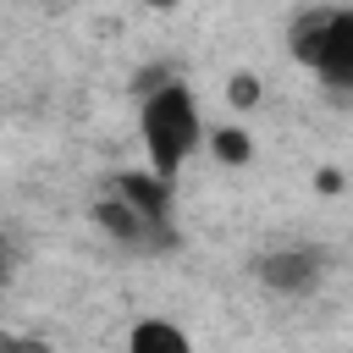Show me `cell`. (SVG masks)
Wrapping results in <instances>:
<instances>
[{
  "label": "cell",
  "instance_id": "obj_10",
  "mask_svg": "<svg viewBox=\"0 0 353 353\" xmlns=\"http://www.w3.org/2000/svg\"><path fill=\"white\" fill-rule=\"evenodd\" d=\"M0 353H50V342H39V336H17V331H0Z\"/></svg>",
  "mask_w": 353,
  "mask_h": 353
},
{
  "label": "cell",
  "instance_id": "obj_9",
  "mask_svg": "<svg viewBox=\"0 0 353 353\" xmlns=\"http://www.w3.org/2000/svg\"><path fill=\"white\" fill-rule=\"evenodd\" d=\"M171 77H176V72H171V66H143V72H138V77H132V94H138V99H143V94H154V88H165V83H171Z\"/></svg>",
  "mask_w": 353,
  "mask_h": 353
},
{
  "label": "cell",
  "instance_id": "obj_2",
  "mask_svg": "<svg viewBox=\"0 0 353 353\" xmlns=\"http://www.w3.org/2000/svg\"><path fill=\"white\" fill-rule=\"evenodd\" d=\"M292 44V61L309 66L320 83L331 88H353V11L342 6H314L292 22L287 33Z\"/></svg>",
  "mask_w": 353,
  "mask_h": 353
},
{
  "label": "cell",
  "instance_id": "obj_7",
  "mask_svg": "<svg viewBox=\"0 0 353 353\" xmlns=\"http://www.w3.org/2000/svg\"><path fill=\"white\" fill-rule=\"evenodd\" d=\"M210 154H215L221 165H248V160H254L248 127H221V132H210Z\"/></svg>",
  "mask_w": 353,
  "mask_h": 353
},
{
  "label": "cell",
  "instance_id": "obj_3",
  "mask_svg": "<svg viewBox=\"0 0 353 353\" xmlns=\"http://www.w3.org/2000/svg\"><path fill=\"white\" fill-rule=\"evenodd\" d=\"M94 226L121 248V254H132V259H154V254H171L182 237H176V221H154V215H143L138 204H127L116 188H105L99 199H94Z\"/></svg>",
  "mask_w": 353,
  "mask_h": 353
},
{
  "label": "cell",
  "instance_id": "obj_8",
  "mask_svg": "<svg viewBox=\"0 0 353 353\" xmlns=\"http://www.w3.org/2000/svg\"><path fill=\"white\" fill-rule=\"evenodd\" d=\"M226 99H232L237 110H254V105H259V77H254V72H232Z\"/></svg>",
  "mask_w": 353,
  "mask_h": 353
},
{
  "label": "cell",
  "instance_id": "obj_5",
  "mask_svg": "<svg viewBox=\"0 0 353 353\" xmlns=\"http://www.w3.org/2000/svg\"><path fill=\"white\" fill-rule=\"evenodd\" d=\"M110 188H116L127 204H138L143 215L171 221V182H165V176H154V171H116Z\"/></svg>",
  "mask_w": 353,
  "mask_h": 353
},
{
  "label": "cell",
  "instance_id": "obj_6",
  "mask_svg": "<svg viewBox=\"0 0 353 353\" xmlns=\"http://www.w3.org/2000/svg\"><path fill=\"white\" fill-rule=\"evenodd\" d=\"M127 353H193V342H188L182 325L149 314V320H138V325L127 331Z\"/></svg>",
  "mask_w": 353,
  "mask_h": 353
},
{
  "label": "cell",
  "instance_id": "obj_4",
  "mask_svg": "<svg viewBox=\"0 0 353 353\" xmlns=\"http://www.w3.org/2000/svg\"><path fill=\"white\" fill-rule=\"evenodd\" d=\"M248 276H254L265 292H276V298H309V292H320V281H325V254H320V248H303V243L265 248V254L248 259Z\"/></svg>",
  "mask_w": 353,
  "mask_h": 353
},
{
  "label": "cell",
  "instance_id": "obj_11",
  "mask_svg": "<svg viewBox=\"0 0 353 353\" xmlns=\"http://www.w3.org/2000/svg\"><path fill=\"white\" fill-rule=\"evenodd\" d=\"M11 276H17V248H11V237L0 232V287H6Z\"/></svg>",
  "mask_w": 353,
  "mask_h": 353
},
{
  "label": "cell",
  "instance_id": "obj_1",
  "mask_svg": "<svg viewBox=\"0 0 353 353\" xmlns=\"http://www.w3.org/2000/svg\"><path fill=\"white\" fill-rule=\"evenodd\" d=\"M138 138H143L149 171L165 176V182H176V171H182V165L193 160V149L210 138V132H204L199 94H193L182 77H171V83L154 88V94H143V99H138Z\"/></svg>",
  "mask_w": 353,
  "mask_h": 353
},
{
  "label": "cell",
  "instance_id": "obj_12",
  "mask_svg": "<svg viewBox=\"0 0 353 353\" xmlns=\"http://www.w3.org/2000/svg\"><path fill=\"white\" fill-rule=\"evenodd\" d=\"M138 6H149V11H176L182 0H138Z\"/></svg>",
  "mask_w": 353,
  "mask_h": 353
}]
</instances>
